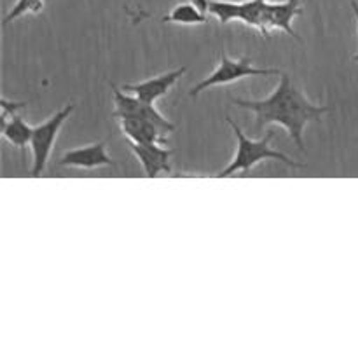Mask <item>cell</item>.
Returning <instances> with one entry per match:
<instances>
[{
    "label": "cell",
    "instance_id": "cell-1",
    "mask_svg": "<svg viewBox=\"0 0 358 358\" xmlns=\"http://www.w3.org/2000/svg\"><path fill=\"white\" fill-rule=\"evenodd\" d=\"M233 103L243 110L254 112L257 117V128L266 124H278L285 128L292 142L301 150H304V128L311 121H320L322 115L329 112V107L311 103L303 91L294 86L287 73H282L278 86L268 98L262 100L234 98Z\"/></svg>",
    "mask_w": 358,
    "mask_h": 358
},
{
    "label": "cell",
    "instance_id": "cell-2",
    "mask_svg": "<svg viewBox=\"0 0 358 358\" xmlns=\"http://www.w3.org/2000/svg\"><path fill=\"white\" fill-rule=\"evenodd\" d=\"M226 119H227V122H229L231 128H233L234 135H236L238 145H236V154H234L233 161H231V163L227 164L222 171H219V173H217V177L224 178V177H231V175H234V173L247 175L248 171L255 166V164L261 163V161H268V159L280 161V163H285L287 166H290V168H304L303 163H296V161L290 159L287 154L273 149L271 140H273V136H275V129H269V131L266 133L264 138L252 140L250 136L245 135L243 129H241L240 126H238L236 122L229 117V115H226Z\"/></svg>",
    "mask_w": 358,
    "mask_h": 358
},
{
    "label": "cell",
    "instance_id": "cell-3",
    "mask_svg": "<svg viewBox=\"0 0 358 358\" xmlns=\"http://www.w3.org/2000/svg\"><path fill=\"white\" fill-rule=\"evenodd\" d=\"M282 70L280 69H259L252 63V59L247 55H243L241 58H229L226 52L220 55V63L217 65V69L210 73L206 79H203L201 83L196 84L189 94L191 96H198L199 93H203L205 90L215 86H227V84H233L236 80L245 79V77H271V76H282Z\"/></svg>",
    "mask_w": 358,
    "mask_h": 358
},
{
    "label": "cell",
    "instance_id": "cell-4",
    "mask_svg": "<svg viewBox=\"0 0 358 358\" xmlns=\"http://www.w3.org/2000/svg\"><path fill=\"white\" fill-rule=\"evenodd\" d=\"M76 105L69 103L63 108L56 110L49 119H45L41 124L34 126V135H31L30 149H31V177H38L44 171L49 157H51L52 147H55L58 133L62 129L63 122L70 117Z\"/></svg>",
    "mask_w": 358,
    "mask_h": 358
},
{
    "label": "cell",
    "instance_id": "cell-5",
    "mask_svg": "<svg viewBox=\"0 0 358 358\" xmlns=\"http://www.w3.org/2000/svg\"><path fill=\"white\" fill-rule=\"evenodd\" d=\"M112 93H114V115L115 119H143V121H150L156 126H159L163 131L171 133L175 129L173 122L168 121L163 114L156 110L154 103L143 101L142 98L129 96L126 91L119 90L115 84H110Z\"/></svg>",
    "mask_w": 358,
    "mask_h": 358
},
{
    "label": "cell",
    "instance_id": "cell-6",
    "mask_svg": "<svg viewBox=\"0 0 358 358\" xmlns=\"http://www.w3.org/2000/svg\"><path fill=\"white\" fill-rule=\"evenodd\" d=\"M58 166L77 168V170H96V168H115L117 163L107 154V138L84 147L66 150L58 159Z\"/></svg>",
    "mask_w": 358,
    "mask_h": 358
},
{
    "label": "cell",
    "instance_id": "cell-7",
    "mask_svg": "<svg viewBox=\"0 0 358 358\" xmlns=\"http://www.w3.org/2000/svg\"><path fill=\"white\" fill-rule=\"evenodd\" d=\"M185 72H187V69H185V66H182V69L159 73V76L150 77V79H145V80H140V83L122 84L121 90L126 91V93L136 94V96L142 98L143 101L156 103L159 98H163L164 94L170 93L171 87L177 84V80L180 79Z\"/></svg>",
    "mask_w": 358,
    "mask_h": 358
},
{
    "label": "cell",
    "instance_id": "cell-8",
    "mask_svg": "<svg viewBox=\"0 0 358 358\" xmlns=\"http://www.w3.org/2000/svg\"><path fill=\"white\" fill-rule=\"evenodd\" d=\"M133 154L142 164L143 171L149 178H156L161 173H170L171 168L168 164L171 156L170 149H164L163 143H135L129 142Z\"/></svg>",
    "mask_w": 358,
    "mask_h": 358
},
{
    "label": "cell",
    "instance_id": "cell-9",
    "mask_svg": "<svg viewBox=\"0 0 358 358\" xmlns=\"http://www.w3.org/2000/svg\"><path fill=\"white\" fill-rule=\"evenodd\" d=\"M303 9H301L299 0H285V2H269L268 6V28L269 34L273 30H282L294 37L296 41H301L297 34L292 28V21L296 16H301Z\"/></svg>",
    "mask_w": 358,
    "mask_h": 358
},
{
    "label": "cell",
    "instance_id": "cell-10",
    "mask_svg": "<svg viewBox=\"0 0 358 358\" xmlns=\"http://www.w3.org/2000/svg\"><path fill=\"white\" fill-rule=\"evenodd\" d=\"M122 133L129 142L135 143H166V131L143 119H117Z\"/></svg>",
    "mask_w": 358,
    "mask_h": 358
},
{
    "label": "cell",
    "instance_id": "cell-11",
    "mask_svg": "<svg viewBox=\"0 0 358 358\" xmlns=\"http://www.w3.org/2000/svg\"><path fill=\"white\" fill-rule=\"evenodd\" d=\"M31 135H34V126L28 124L21 115H10L9 119L2 121V136L14 145L16 149L24 154L27 147L30 145Z\"/></svg>",
    "mask_w": 358,
    "mask_h": 358
},
{
    "label": "cell",
    "instance_id": "cell-12",
    "mask_svg": "<svg viewBox=\"0 0 358 358\" xmlns=\"http://www.w3.org/2000/svg\"><path fill=\"white\" fill-rule=\"evenodd\" d=\"M268 6L269 0H247V2H241L240 21H243L248 27L257 28L262 35H269Z\"/></svg>",
    "mask_w": 358,
    "mask_h": 358
},
{
    "label": "cell",
    "instance_id": "cell-13",
    "mask_svg": "<svg viewBox=\"0 0 358 358\" xmlns=\"http://www.w3.org/2000/svg\"><path fill=\"white\" fill-rule=\"evenodd\" d=\"M164 23H177V24H203L208 21V16L203 14L198 7L192 6L191 2L178 3L175 6L166 16L163 17Z\"/></svg>",
    "mask_w": 358,
    "mask_h": 358
},
{
    "label": "cell",
    "instance_id": "cell-14",
    "mask_svg": "<svg viewBox=\"0 0 358 358\" xmlns=\"http://www.w3.org/2000/svg\"><path fill=\"white\" fill-rule=\"evenodd\" d=\"M241 2H227V0H210L208 14L217 17V21L222 24L231 23V21L240 20Z\"/></svg>",
    "mask_w": 358,
    "mask_h": 358
},
{
    "label": "cell",
    "instance_id": "cell-15",
    "mask_svg": "<svg viewBox=\"0 0 358 358\" xmlns=\"http://www.w3.org/2000/svg\"><path fill=\"white\" fill-rule=\"evenodd\" d=\"M44 9V0H16L9 13L3 17V24H9L27 14H41Z\"/></svg>",
    "mask_w": 358,
    "mask_h": 358
},
{
    "label": "cell",
    "instance_id": "cell-16",
    "mask_svg": "<svg viewBox=\"0 0 358 358\" xmlns=\"http://www.w3.org/2000/svg\"><path fill=\"white\" fill-rule=\"evenodd\" d=\"M23 107H27V103H23V101H9L3 98L2 100V121L9 119L10 115L16 114L17 108H23Z\"/></svg>",
    "mask_w": 358,
    "mask_h": 358
},
{
    "label": "cell",
    "instance_id": "cell-17",
    "mask_svg": "<svg viewBox=\"0 0 358 358\" xmlns=\"http://www.w3.org/2000/svg\"><path fill=\"white\" fill-rule=\"evenodd\" d=\"M189 2H191L194 7H198V9L201 10L203 14H206V16H208V3H210V0H189Z\"/></svg>",
    "mask_w": 358,
    "mask_h": 358
},
{
    "label": "cell",
    "instance_id": "cell-18",
    "mask_svg": "<svg viewBox=\"0 0 358 358\" xmlns=\"http://www.w3.org/2000/svg\"><path fill=\"white\" fill-rule=\"evenodd\" d=\"M352 7H353V13H355V20H357V27H358V2L357 0H352ZM353 62H358V55L353 56Z\"/></svg>",
    "mask_w": 358,
    "mask_h": 358
}]
</instances>
